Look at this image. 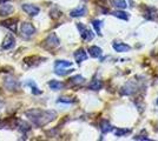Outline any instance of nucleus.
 Instances as JSON below:
<instances>
[{
	"label": "nucleus",
	"mask_w": 158,
	"mask_h": 141,
	"mask_svg": "<svg viewBox=\"0 0 158 141\" xmlns=\"http://www.w3.org/2000/svg\"><path fill=\"white\" fill-rule=\"evenodd\" d=\"M26 116L32 121L33 123L38 127H43L47 123H50L52 120H54L57 118V113L54 111H44V109H30L27 111Z\"/></svg>",
	"instance_id": "nucleus-1"
},
{
	"label": "nucleus",
	"mask_w": 158,
	"mask_h": 141,
	"mask_svg": "<svg viewBox=\"0 0 158 141\" xmlns=\"http://www.w3.org/2000/svg\"><path fill=\"white\" fill-rule=\"evenodd\" d=\"M59 44H60V41H59V39H58V37L54 33H51L50 35H47V38L44 40L43 47L46 48V49H53V48L59 46Z\"/></svg>",
	"instance_id": "nucleus-2"
},
{
	"label": "nucleus",
	"mask_w": 158,
	"mask_h": 141,
	"mask_svg": "<svg viewBox=\"0 0 158 141\" xmlns=\"http://www.w3.org/2000/svg\"><path fill=\"white\" fill-rule=\"evenodd\" d=\"M20 32L21 35L25 38H31L35 33V27L33 26L31 22H23L20 26Z\"/></svg>",
	"instance_id": "nucleus-3"
},
{
	"label": "nucleus",
	"mask_w": 158,
	"mask_h": 141,
	"mask_svg": "<svg viewBox=\"0 0 158 141\" xmlns=\"http://www.w3.org/2000/svg\"><path fill=\"white\" fill-rule=\"evenodd\" d=\"M77 27H78L79 29V33H80V37L84 39L85 41H91L93 39V33L85 26V25H83L81 22H78L77 24Z\"/></svg>",
	"instance_id": "nucleus-4"
},
{
	"label": "nucleus",
	"mask_w": 158,
	"mask_h": 141,
	"mask_svg": "<svg viewBox=\"0 0 158 141\" xmlns=\"http://www.w3.org/2000/svg\"><path fill=\"white\" fill-rule=\"evenodd\" d=\"M14 45H15V40H14L13 35L8 33L6 37H5L4 41H2L1 47H2L4 49H11V48H13L14 47Z\"/></svg>",
	"instance_id": "nucleus-5"
},
{
	"label": "nucleus",
	"mask_w": 158,
	"mask_h": 141,
	"mask_svg": "<svg viewBox=\"0 0 158 141\" xmlns=\"http://www.w3.org/2000/svg\"><path fill=\"white\" fill-rule=\"evenodd\" d=\"M5 87L10 91H17V88L19 87V82L12 76H7L5 79Z\"/></svg>",
	"instance_id": "nucleus-6"
},
{
	"label": "nucleus",
	"mask_w": 158,
	"mask_h": 141,
	"mask_svg": "<svg viewBox=\"0 0 158 141\" xmlns=\"http://www.w3.org/2000/svg\"><path fill=\"white\" fill-rule=\"evenodd\" d=\"M23 10H24L28 15H31V17H34V15H37V14L40 12L39 7L34 6V5H31V4H24V5H23Z\"/></svg>",
	"instance_id": "nucleus-7"
},
{
	"label": "nucleus",
	"mask_w": 158,
	"mask_h": 141,
	"mask_svg": "<svg viewBox=\"0 0 158 141\" xmlns=\"http://www.w3.org/2000/svg\"><path fill=\"white\" fill-rule=\"evenodd\" d=\"M39 60H43V58H40L38 55H32V57L25 58V59H24V62H25V65H27L28 67H32V66H37L40 62Z\"/></svg>",
	"instance_id": "nucleus-8"
},
{
	"label": "nucleus",
	"mask_w": 158,
	"mask_h": 141,
	"mask_svg": "<svg viewBox=\"0 0 158 141\" xmlns=\"http://www.w3.org/2000/svg\"><path fill=\"white\" fill-rule=\"evenodd\" d=\"M14 11V7L11 4H0V15L1 17H6L8 14H11Z\"/></svg>",
	"instance_id": "nucleus-9"
},
{
	"label": "nucleus",
	"mask_w": 158,
	"mask_h": 141,
	"mask_svg": "<svg viewBox=\"0 0 158 141\" xmlns=\"http://www.w3.org/2000/svg\"><path fill=\"white\" fill-rule=\"evenodd\" d=\"M17 22H18V19H17V18H11V19H7V20L2 21L1 25L4 27L10 28L11 31L15 32V31H17Z\"/></svg>",
	"instance_id": "nucleus-10"
},
{
	"label": "nucleus",
	"mask_w": 158,
	"mask_h": 141,
	"mask_svg": "<svg viewBox=\"0 0 158 141\" xmlns=\"http://www.w3.org/2000/svg\"><path fill=\"white\" fill-rule=\"evenodd\" d=\"M74 59L78 64H80V62H83V61H85L87 59V53L83 48H79L78 51L74 52Z\"/></svg>",
	"instance_id": "nucleus-11"
},
{
	"label": "nucleus",
	"mask_w": 158,
	"mask_h": 141,
	"mask_svg": "<svg viewBox=\"0 0 158 141\" xmlns=\"http://www.w3.org/2000/svg\"><path fill=\"white\" fill-rule=\"evenodd\" d=\"M86 14V7L85 6H79L77 8H74L72 10L71 12H70V15L72 17V18H77V17H83V15H85Z\"/></svg>",
	"instance_id": "nucleus-12"
},
{
	"label": "nucleus",
	"mask_w": 158,
	"mask_h": 141,
	"mask_svg": "<svg viewBox=\"0 0 158 141\" xmlns=\"http://www.w3.org/2000/svg\"><path fill=\"white\" fill-rule=\"evenodd\" d=\"M113 49H114L116 52L122 53V52L130 51V46L126 45V44H123V42H114V44H113Z\"/></svg>",
	"instance_id": "nucleus-13"
},
{
	"label": "nucleus",
	"mask_w": 158,
	"mask_h": 141,
	"mask_svg": "<svg viewBox=\"0 0 158 141\" xmlns=\"http://www.w3.org/2000/svg\"><path fill=\"white\" fill-rule=\"evenodd\" d=\"M102 48L98 46H91L89 47V53H90V55L91 57H93V58H98V57H100L102 55Z\"/></svg>",
	"instance_id": "nucleus-14"
},
{
	"label": "nucleus",
	"mask_w": 158,
	"mask_h": 141,
	"mask_svg": "<svg viewBox=\"0 0 158 141\" xmlns=\"http://www.w3.org/2000/svg\"><path fill=\"white\" fill-rule=\"evenodd\" d=\"M48 86H50V88L53 89V91H60V89L64 88V84L57 80H51L48 82Z\"/></svg>",
	"instance_id": "nucleus-15"
},
{
	"label": "nucleus",
	"mask_w": 158,
	"mask_h": 141,
	"mask_svg": "<svg viewBox=\"0 0 158 141\" xmlns=\"http://www.w3.org/2000/svg\"><path fill=\"white\" fill-rule=\"evenodd\" d=\"M111 5L119 8V10H123V8H126L127 2L125 0H111Z\"/></svg>",
	"instance_id": "nucleus-16"
},
{
	"label": "nucleus",
	"mask_w": 158,
	"mask_h": 141,
	"mask_svg": "<svg viewBox=\"0 0 158 141\" xmlns=\"http://www.w3.org/2000/svg\"><path fill=\"white\" fill-rule=\"evenodd\" d=\"M54 66H56V69H58V68L71 67V66H72V62H71V61H65V60H58V61H56Z\"/></svg>",
	"instance_id": "nucleus-17"
},
{
	"label": "nucleus",
	"mask_w": 158,
	"mask_h": 141,
	"mask_svg": "<svg viewBox=\"0 0 158 141\" xmlns=\"http://www.w3.org/2000/svg\"><path fill=\"white\" fill-rule=\"evenodd\" d=\"M102 87H103V82L100 80H98V79H94V80L89 85V88L92 89V91H98V89H100Z\"/></svg>",
	"instance_id": "nucleus-18"
},
{
	"label": "nucleus",
	"mask_w": 158,
	"mask_h": 141,
	"mask_svg": "<svg viewBox=\"0 0 158 141\" xmlns=\"http://www.w3.org/2000/svg\"><path fill=\"white\" fill-rule=\"evenodd\" d=\"M85 81V79L81 76V75H74L72 76L71 79H70V84H72V85H80V84H83Z\"/></svg>",
	"instance_id": "nucleus-19"
},
{
	"label": "nucleus",
	"mask_w": 158,
	"mask_h": 141,
	"mask_svg": "<svg viewBox=\"0 0 158 141\" xmlns=\"http://www.w3.org/2000/svg\"><path fill=\"white\" fill-rule=\"evenodd\" d=\"M100 129H102V132L105 134V133H109V132H111V131H112V126L106 120H104L103 122H102V125H100Z\"/></svg>",
	"instance_id": "nucleus-20"
},
{
	"label": "nucleus",
	"mask_w": 158,
	"mask_h": 141,
	"mask_svg": "<svg viewBox=\"0 0 158 141\" xmlns=\"http://www.w3.org/2000/svg\"><path fill=\"white\" fill-rule=\"evenodd\" d=\"M112 14L114 17L119 18V19H123V20H127L129 19V14L125 13V12H122V11H116V12H113Z\"/></svg>",
	"instance_id": "nucleus-21"
},
{
	"label": "nucleus",
	"mask_w": 158,
	"mask_h": 141,
	"mask_svg": "<svg viewBox=\"0 0 158 141\" xmlns=\"http://www.w3.org/2000/svg\"><path fill=\"white\" fill-rule=\"evenodd\" d=\"M26 85L27 86H30V87L32 88V92L33 94H41V91H39V88L37 87L35 85H34V82L32 80H28L26 81Z\"/></svg>",
	"instance_id": "nucleus-22"
},
{
	"label": "nucleus",
	"mask_w": 158,
	"mask_h": 141,
	"mask_svg": "<svg viewBox=\"0 0 158 141\" xmlns=\"http://www.w3.org/2000/svg\"><path fill=\"white\" fill-rule=\"evenodd\" d=\"M131 131L130 129H126V128H118V129H116L114 131V134L116 136H123V135L127 134V133H130Z\"/></svg>",
	"instance_id": "nucleus-23"
},
{
	"label": "nucleus",
	"mask_w": 158,
	"mask_h": 141,
	"mask_svg": "<svg viewBox=\"0 0 158 141\" xmlns=\"http://www.w3.org/2000/svg\"><path fill=\"white\" fill-rule=\"evenodd\" d=\"M73 68H71V69H65V68H58V69H56V73L58 74V75H66V74H70L72 73Z\"/></svg>",
	"instance_id": "nucleus-24"
},
{
	"label": "nucleus",
	"mask_w": 158,
	"mask_h": 141,
	"mask_svg": "<svg viewBox=\"0 0 158 141\" xmlns=\"http://www.w3.org/2000/svg\"><path fill=\"white\" fill-rule=\"evenodd\" d=\"M50 15H51V18L56 19V18H59L60 15H61V12H60L57 7H53L52 10H51V12H50Z\"/></svg>",
	"instance_id": "nucleus-25"
},
{
	"label": "nucleus",
	"mask_w": 158,
	"mask_h": 141,
	"mask_svg": "<svg viewBox=\"0 0 158 141\" xmlns=\"http://www.w3.org/2000/svg\"><path fill=\"white\" fill-rule=\"evenodd\" d=\"M92 25L96 29V32L98 34H100V26H102V21L100 20H93L92 21Z\"/></svg>",
	"instance_id": "nucleus-26"
},
{
	"label": "nucleus",
	"mask_w": 158,
	"mask_h": 141,
	"mask_svg": "<svg viewBox=\"0 0 158 141\" xmlns=\"http://www.w3.org/2000/svg\"><path fill=\"white\" fill-rule=\"evenodd\" d=\"M58 102H66V104H72V102H74V100H70L69 98H59Z\"/></svg>",
	"instance_id": "nucleus-27"
},
{
	"label": "nucleus",
	"mask_w": 158,
	"mask_h": 141,
	"mask_svg": "<svg viewBox=\"0 0 158 141\" xmlns=\"http://www.w3.org/2000/svg\"><path fill=\"white\" fill-rule=\"evenodd\" d=\"M7 0H0V4H4V2H6Z\"/></svg>",
	"instance_id": "nucleus-28"
},
{
	"label": "nucleus",
	"mask_w": 158,
	"mask_h": 141,
	"mask_svg": "<svg viewBox=\"0 0 158 141\" xmlns=\"http://www.w3.org/2000/svg\"><path fill=\"white\" fill-rule=\"evenodd\" d=\"M157 102H158V100H157Z\"/></svg>",
	"instance_id": "nucleus-29"
}]
</instances>
